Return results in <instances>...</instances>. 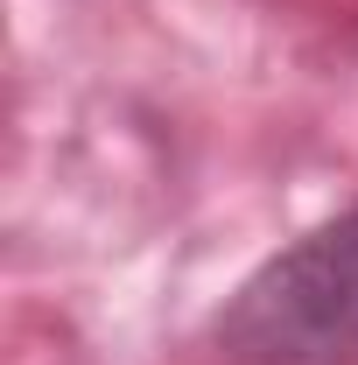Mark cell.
<instances>
[{
	"mask_svg": "<svg viewBox=\"0 0 358 365\" xmlns=\"http://www.w3.org/2000/svg\"><path fill=\"white\" fill-rule=\"evenodd\" d=\"M225 365H358V197L281 239L211 317Z\"/></svg>",
	"mask_w": 358,
	"mask_h": 365,
	"instance_id": "cell-1",
	"label": "cell"
}]
</instances>
